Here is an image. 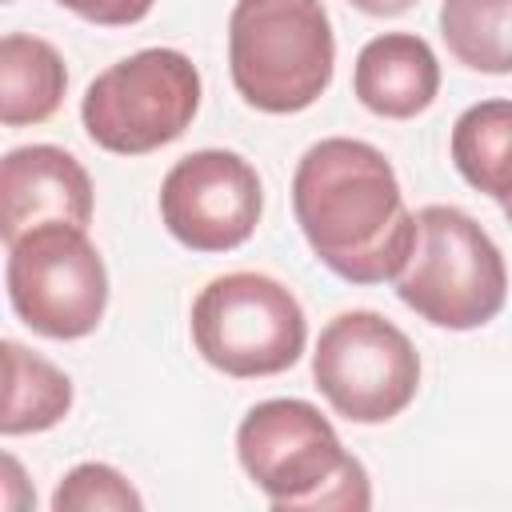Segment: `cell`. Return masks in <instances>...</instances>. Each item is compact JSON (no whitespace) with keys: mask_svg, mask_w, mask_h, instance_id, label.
<instances>
[{"mask_svg":"<svg viewBox=\"0 0 512 512\" xmlns=\"http://www.w3.org/2000/svg\"><path fill=\"white\" fill-rule=\"evenodd\" d=\"M456 172L492 200H512V100H480L464 108L448 140Z\"/></svg>","mask_w":512,"mask_h":512,"instance_id":"14","label":"cell"},{"mask_svg":"<svg viewBox=\"0 0 512 512\" xmlns=\"http://www.w3.org/2000/svg\"><path fill=\"white\" fill-rule=\"evenodd\" d=\"M68 88V68L60 52L28 32H8L0 40V124L28 128L44 124Z\"/></svg>","mask_w":512,"mask_h":512,"instance_id":"12","label":"cell"},{"mask_svg":"<svg viewBox=\"0 0 512 512\" xmlns=\"http://www.w3.org/2000/svg\"><path fill=\"white\" fill-rule=\"evenodd\" d=\"M200 68L176 48H140L108 64L80 100L84 132L116 156L156 152L188 132L200 112Z\"/></svg>","mask_w":512,"mask_h":512,"instance_id":"5","label":"cell"},{"mask_svg":"<svg viewBox=\"0 0 512 512\" xmlns=\"http://www.w3.org/2000/svg\"><path fill=\"white\" fill-rule=\"evenodd\" d=\"M348 4L360 8L364 16H400V12H408L420 0H348Z\"/></svg>","mask_w":512,"mask_h":512,"instance_id":"18","label":"cell"},{"mask_svg":"<svg viewBox=\"0 0 512 512\" xmlns=\"http://www.w3.org/2000/svg\"><path fill=\"white\" fill-rule=\"evenodd\" d=\"M440 36L456 64L484 76L512 72V0H444Z\"/></svg>","mask_w":512,"mask_h":512,"instance_id":"15","label":"cell"},{"mask_svg":"<svg viewBox=\"0 0 512 512\" xmlns=\"http://www.w3.org/2000/svg\"><path fill=\"white\" fill-rule=\"evenodd\" d=\"M312 384L348 424H388L416 400L420 356L388 316L352 308L320 328Z\"/></svg>","mask_w":512,"mask_h":512,"instance_id":"8","label":"cell"},{"mask_svg":"<svg viewBox=\"0 0 512 512\" xmlns=\"http://www.w3.org/2000/svg\"><path fill=\"white\" fill-rule=\"evenodd\" d=\"M396 296L432 328L472 332L500 316L508 264L464 208L428 204L416 212V244L396 276Z\"/></svg>","mask_w":512,"mask_h":512,"instance_id":"4","label":"cell"},{"mask_svg":"<svg viewBox=\"0 0 512 512\" xmlns=\"http://www.w3.org/2000/svg\"><path fill=\"white\" fill-rule=\"evenodd\" d=\"M0 352H4L0 432L4 436H28V432L56 428L72 412V380L52 360L28 352L16 340H4Z\"/></svg>","mask_w":512,"mask_h":512,"instance_id":"13","label":"cell"},{"mask_svg":"<svg viewBox=\"0 0 512 512\" xmlns=\"http://www.w3.org/2000/svg\"><path fill=\"white\" fill-rule=\"evenodd\" d=\"M356 100L384 120H412L432 108L440 92V60L432 44L416 32H384L372 36L356 52L352 68Z\"/></svg>","mask_w":512,"mask_h":512,"instance_id":"11","label":"cell"},{"mask_svg":"<svg viewBox=\"0 0 512 512\" xmlns=\"http://www.w3.org/2000/svg\"><path fill=\"white\" fill-rule=\"evenodd\" d=\"M192 344L224 376L256 380L292 368L308 344L300 300L264 272H228L192 300Z\"/></svg>","mask_w":512,"mask_h":512,"instance_id":"6","label":"cell"},{"mask_svg":"<svg viewBox=\"0 0 512 512\" xmlns=\"http://www.w3.org/2000/svg\"><path fill=\"white\" fill-rule=\"evenodd\" d=\"M236 460L276 512H364L372 484L328 416L296 396L260 400L236 428Z\"/></svg>","mask_w":512,"mask_h":512,"instance_id":"2","label":"cell"},{"mask_svg":"<svg viewBox=\"0 0 512 512\" xmlns=\"http://www.w3.org/2000/svg\"><path fill=\"white\" fill-rule=\"evenodd\" d=\"M8 304L44 340H80L108 308V268L88 228L40 224L8 244Z\"/></svg>","mask_w":512,"mask_h":512,"instance_id":"7","label":"cell"},{"mask_svg":"<svg viewBox=\"0 0 512 512\" xmlns=\"http://www.w3.org/2000/svg\"><path fill=\"white\" fill-rule=\"evenodd\" d=\"M336 36L320 0H236L228 72L240 100L268 116L312 108L332 84Z\"/></svg>","mask_w":512,"mask_h":512,"instance_id":"3","label":"cell"},{"mask_svg":"<svg viewBox=\"0 0 512 512\" xmlns=\"http://www.w3.org/2000/svg\"><path fill=\"white\" fill-rule=\"evenodd\" d=\"M504 220L512 224V200H504Z\"/></svg>","mask_w":512,"mask_h":512,"instance_id":"19","label":"cell"},{"mask_svg":"<svg viewBox=\"0 0 512 512\" xmlns=\"http://www.w3.org/2000/svg\"><path fill=\"white\" fill-rule=\"evenodd\" d=\"M292 212L312 256L348 284L396 280L416 244L396 168L368 140L312 144L292 172Z\"/></svg>","mask_w":512,"mask_h":512,"instance_id":"1","label":"cell"},{"mask_svg":"<svg viewBox=\"0 0 512 512\" xmlns=\"http://www.w3.org/2000/svg\"><path fill=\"white\" fill-rule=\"evenodd\" d=\"M60 8L76 12L88 24H104V28H128L140 24L156 0H56Z\"/></svg>","mask_w":512,"mask_h":512,"instance_id":"17","label":"cell"},{"mask_svg":"<svg viewBox=\"0 0 512 512\" xmlns=\"http://www.w3.org/2000/svg\"><path fill=\"white\" fill-rule=\"evenodd\" d=\"M144 496L112 464H76L52 492V512H140Z\"/></svg>","mask_w":512,"mask_h":512,"instance_id":"16","label":"cell"},{"mask_svg":"<svg viewBox=\"0 0 512 512\" xmlns=\"http://www.w3.org/2000/svg\"><path fill=\"white\" fill-rule=\"evenodd\" d=\"M264 212L256 168L228 148H200L180 156L160 184V220L168 236L192 252L240 248Z\"/></svg>","mask_w":512,"mask_h":512,"instance_id":"9","label":"cell"},{"mask_svg":"<svg viewBox=\"0 0 512 512\" xmlns=\"http://www.w3.org/2000/svg\"><path fill=\"white\" fill-rule=\"evenodd\" d=\"M92 220V180L84 164L56 144H24L0 160V240L4 248L40 224Z\"/></svg>","mask_w":512,"mask_h":512,"instance_id":"10","label":"cell"}]
</instances>
